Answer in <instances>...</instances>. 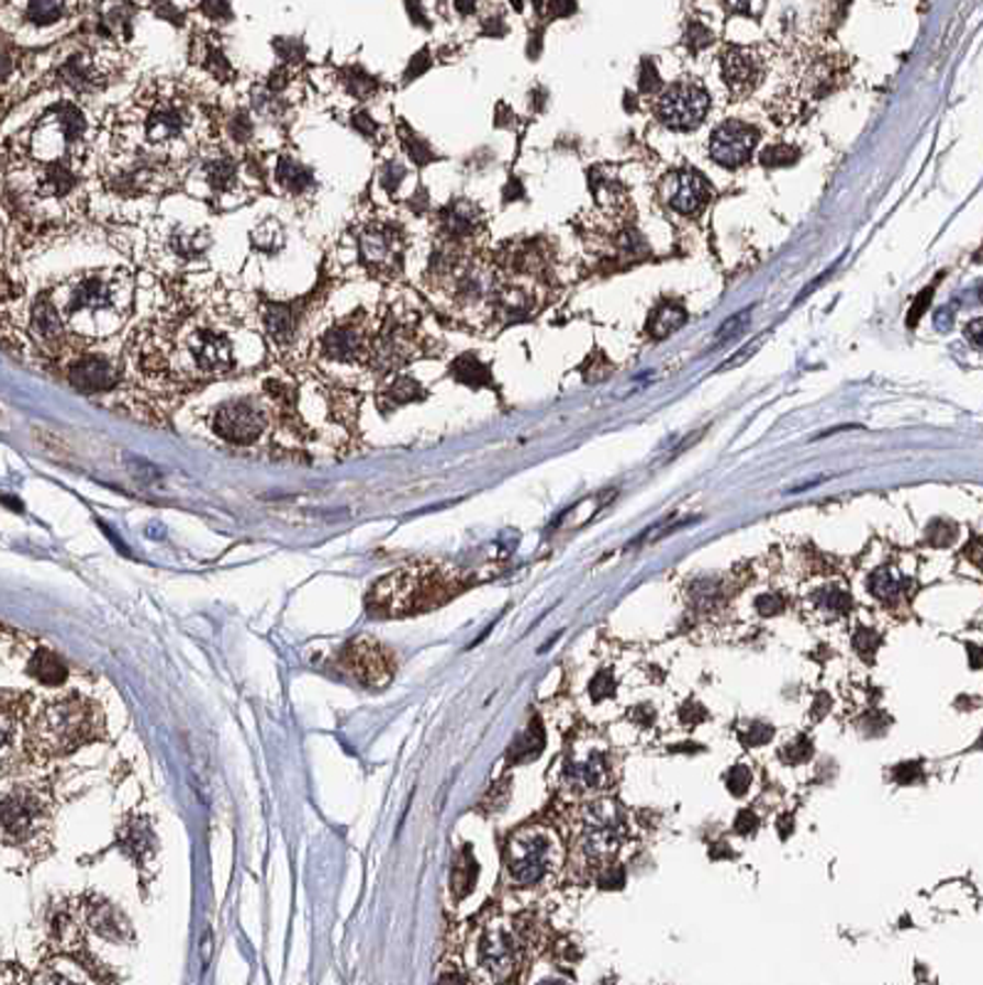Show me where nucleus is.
<instances>
[{"label": "nucleus", "instance_id": "nucleus-1", "mask_svg": "<svg viewBox=\"0 0 983 985\" xmlns=\"http://www.w3.org/2000/svg\"><path fill=\"white\" fill-rule=\"evenodd\" d=\"M201 114L178 92L156 89L114 114V144L126 161L174 171L196 152Z\"/></svg>", "mask_w": 983, "mask_h": 985}, {"label": "nucleus", "instance_id": "nucleus-2", "mask_svg": "<svg viewBox=\"0 0 983 985\" xmlns=\"http://www.w3.org/2000/svg\"><path fill=\"white\" fill-rule=\"evenodd\" d=\"M63 324L82 336H112L122 328L134 302V280L124 270L69 277L53 294Z\"/></svg>", "mask_w": 983, "mask_h": 985}, {"label": "nucleus", "instance_id": "nucleus-3", "mask_svg": "<svg viewBox=\"0 0 983 985\" xmlns=\"http://www.w3.org/2000/svg\"><path fill=\"white\" fill-rule=\"evenodd\" d=\"M102 734V712L87 696L63 692L43 702L30 699L27 736L33 755H67Z\"/></svg>", "mask_w": 983, "mask_h": 985}, {"label": "nucleus", "instance_id": "nucleus-4", "mask_svg": "<svg viewBox=\"0 0 983 985\" xmlns=\"http://www.w3.org/2000/svg\"><path fill=\"white\" fill-rule=\"evenodd\" d=\"M455 593V579L438 566H411L379 581L369 593V608L381 618H405L438 608Z\"/></svg>", "mask_w": 983, "mask_h": 985}, {"label": "nucleus", "instance_id": "nucleus-5", "mask_svg": "<svg viewBox=\"0 0 983 985\" xmlns=\"http://www.w3.org/2000/svg\"><path fill=\"white\" fill-rule=\"evenodd\" d=\"M53 835V801L35 783L3 785V842L20 852H45Z\"/></svg>", "mask_w": 983, "mask_h": 985}, {"label": "nucleus", "instance_id": "nucleus-6", "mask_svg": "<svg viewBox=\"0 0 983 985\" xmlns=\"http://www.w3.org/2000/svg\"><path fill=\"white\" fill-rule=\"evenodd\" d=\"M87 122L77 107L63 104L27 134V156L45 168H75L82 156Z\"/></svg>", "mask_w": 983, "mask_h": 985}, {"label": "nucleus", "instance_id": "nucleus-7", "mask_svg": "<svg viewBox=\"0 0 983 985\" xmlns=\"http://www.w3.org/2000/svg\"><path fill=\"white\" fill-rule=\"evenodd\" d=\"M524 931L502 917L490 919L472 943L470 971L480 985H496L512 978L522 963Z\"/></svg>", "mask_w": 983, "mask_h": 985}, {"label": "nucleus", "instance_id": "nucleus-8", "mask_svg": "<svg viewBox=\"0 0 983 985\" xmlns=\"http://www.w3.org/2000/svg\"><path fill=\"white\" fill-rule=\"evenodd\" d=\"M559 840L546 828L516 830L506 844V874L514 887H536L559 868Z\"/></svg>", "mask_w": 983, "mask_h": 985}, {"label": "nucleus", "instance_id": "nucleus-9", "mask_svg": "<svg viewBox=\"0 0 983 985\" xmlns=\"http://www.w3.org/2000/svg\"><path fill=\"white\" fill-rule=\"evenodd\" d=\"M373 354V328L366 312L336 322L316 338V358L329 368L361 371Z\"/></svg>", "mask_w": 983, "mask_h": 985}, {"label": "nucleus", "instance_id": "nucleus-10", "mask_svg": "<svg viewBox=\"0 0 983 985\" xmlns=\"http://www.w3.org/2000/svg\"><path fill=\"white\" fill-rule=\"evenodd\" d=\"M361 265L376 277H399L403 267V237L391 223H366L356 235Z\"/></svg>", "mask_w": 983, "mask_h": 985}, {"label": "nucleus", "instance_id": "nucleus-11", "mask_svg": "<svg viewBox=\"0 0 983 985\" xmlns=\"http://www.w3.org/2000/svg\"><path fill=\"white\" fill-rule=\"evenodd\" d=\"M625 840L623 815L613 803L603 801L585 813V822L581 830V852L593 862L611 860L621 850Z\"/></svg>", "mask_w": 983, "mask_h": 985}, {"label": "nucleus", "instance_id": "nucleus-12", "mask_svg": "<svg viewBox=\"0 0 983 985\" xmlns=\"http://www.w3.org/2000/svg\"><path fill=\"white\" fill-rule=\"evenodd\" d=\"M339 662L346 674L366 686H386L395 672L393 654L373 638H359L346 645Z\"/></svg>", "mask_w": 983, "mask_h": 985}, {"label": "nucleus", "instance_id": "nucleus-13", "mask_svg": "<svg viewBox=\"0 0 983 985\" xmlns=\"http://www.w3.org/2000/svg\"><path fill=\"white\" fill-rule=\"evenodd\" d=\"M710 109V94L700 85L682 82L670 87L660 97L658 116L660 122L672 128V132H692L704 122V114Z\"/></svg>", "mask_w": 983, "mask_h": 985}, {"label": "nucleus", "instance_id": "nucleus-14", "mask_svg": "<svg viewBox=\"0 0 983 985\" xmlns=\"http://www.w3.org/2000/svg\"><path fill=\"white\" fill-rule=\"evenodd\" d=\"M213 430L233 445H255L267 430V413L255 401H231L217 407Z\"/></svg>", "mask_w": 983, "mask_h": 985}, {"label": "nucleus", "instance_id": "nucleus-15", "mask_svg": "<svg viewBox=\"0 0 983 985\" xmlns=\"http://www.w3.org/2000/svg\"><path fill=\"white\" fill-rule=\"evenodd\" d=\"M759 144V132L744 122H724L710 138V154L717 164L737 168L747 164Z\"/></svg>", "mask_w": 983, "mask_h": 985}, {"label": "nucleus", "instance_id": "nucleus-16", "mask_svg": "<svg viewBox=\"0 0 983 985\" xmlns=\"http://www.w3.org/2000/svg\"><path fill=\"white\" fill-rule=\"evenodd\" d=\"M722 75H724V82L729 85L731 94L747 97L761 85V79H763L761 57H757L753 49L731 47L722 57Z\"/></svg>", "mask_w": 983, "mask_h": 985}, {"label": "nucleus", "instance_id": "nucleus-17", "mask_svg": "<svg viewBox=\"0 0 983 985\" xmlns=\"http://www.w3.org/2000/svg\"><path fill=\"white\" fill-rule=\"evenodd\" d=\"M82 919L89 929H94L99 937L107 941H116V943H126L132 941L134 931L129 927V921L124 919V914L119 911L114 904H109L104 897H87L85 907H82Z\"/></svg>", "mask_w": 983, "mask_h": 985}, {"label": "nucleus", "instance_id": "nucleus-18", "mask_svg": "<svg viewBox=\"0 0 983 985\" xmlns=\"http://www.w3.org/2000/svg\"><path fill=\"white\" fill-rule=\"evenodd\" d=\"M69 383L85 393L107 391L116 383V366L112 358L104 354H87L79 356L77 361L67 368Z\"/></svg>", "mask_w": 983, "mask_h": 985}, {"label": "nucleus", "instance_id": "nucleus-19", "mask_svg": "<svg viewBox=\"0 0 983 985\" xmlns=\"http://www.w3.org/2000/svg\"><path fill=\"white\" fill-rule=\"evenodd\" d=\"M205 247H208V237H201V233L183 231V227H174L171 233L158 237L156 255L161 257L168 267L181 270V267L196 262V257L203 255Z\"/></svg>", "mask_w": 983, "mask_h": 985}, {"label": "nucleus", "instance_id": "nucleus-20", "mask_svg": "<svg viewBox=\"0 0 983 985\" xmlns=\"http://www.w3.org/2000/svg\"><path fill=\"white\" fill-rule=\"evenodd\" d=\"M608 779V769H605L603 753H589V755H569V761L563 765V783L571 791L589 793L599 791Z\"/></svg>", "mask_w": 983, "mask_h": 985}, {"label": "nucleus", "instance_id": "nucleus-21", "mask_svg": "<svg viewBox=\"0 0 983 985\" xmlns=\"http://www.w3.org/2000/svg\"><path fill=\"white\" fill-rule=\"evenodd\" d=\"M57 72H59V77H63V82L72 87L75 92H92V89L102 87V82L107 79L104 77L107 67L102 59H99L97 55H87V53L69 55L65 63L59 65Z\"/></svg>", "mask_w": 983, "mask_h": 985}, {"label": "nucleus", "instance_id": "nucleus-22", "mask_svg": "<svg viewBox=\"0 0 983 985\" xmlns=\"http://www.w3.org/2000/svg\"><path fill=\"white\" fill-rule=\"evenodd\" d=\"M201 183L205 186L208 195H213L221 201V198H231L237 191H241V168L227 156H217V158H208L203 164L201 171Z\"/></svg>", "mask_w": 983, "mask_h": 985}, {"label": "nucleus", "instance_id": "nucleus-23", "mask_svg": "<svg viewBox=\"0 0 983 985\" xmlns=\"http://www.w3.org/2000/svg\"><path fill=\"white\" fill-rule=\"evenodd\" d=\"M672 186L670 208L682 215H697L710 201V186L697 174H678Z\"/></svg>", "mask_w": 983, "mask_h": 985}, {"label": "nucleus", "instance_id": "nucleus-24", "mask_svg": "<svg viewBox=\"0 0 983 985\" xmlns=\"http://www.w3.org/2000/svg\"><path fill=\"white\" fill-rule=\"evenodd\" d=\"M30 985H97L94 976L75 959L57 956L47 961Z\"/></svg>", "mask_w": 983, "mask_h": 985}, {"label": "nucleus", "instance_id": "nucleus-25", "mask_svg": "<svg viewBox=\"0 0 983 985\" xmlns=\"http://www.w3.org/2000/svg\"><path fill=\"white\" fill-rule=\"evenodd\" d=\"M122 848L126 850L129 858L142 864V868H146V864L154 860L158 842L154 838L152 828H148V822L134 820L122 830Z\"/></svg>", "mask_w": 983, "mask_h": 985}, {"label": "nucleus", "instance_id": "nucleus-26", "mask_svg": "<svg viewBox=\"0 0 983 985\" xmlns=\"http://www.w3.org/2000/svg\"><path fill=\"white\" fill-rule=\"evenodd\" d=\"M27 674L43 686H63L69 680L67 664L49 650H35L30 654Z\"/></svg>", "mask_w": 983, "mask_h": 985}, {"label": "nucleus", "instance_id": "nucleus-27", "mask_svg": "<svg viewBox=\"0 0 983 985\" xmlns=\"http://www.w3.org/2000/svg\"><path fill=\"white\" fill-rule=\"evenodd\" d=\"M275 181L290 195H302L314 186V174L294 156H280L275 168Z\"/></svg>", "mask_w": 983, "mask_h": 985}, {"label": "nucleus", "instance_id": "nucleus-28", "mask_svg": "<svg viewBox=\"0 0 983 985\" xmlns=\"http://www.w3.org/2000/svg\"><path fill=\"white\" fill-rule=\"evenodd\" d=\"M49 931H53V939L57 941L59 949L65 951L77 949L79 939H82V919H79V911L75 907H57L53 911V919H49Z\"/></svg>", "mask_w": 983, "mask_h": 985}, {"label": "nucleus", "instance_id": "nucleus-29", "mask_svg": "<svg viewBox=\"0 0 983 985\" xmlns=\"http://www.w3.org/2000/svg\"><path fill=\"white\" fill-rule=\"evenodd\" d=\"M265 322H267V332H270V336L277 344H287L294 336L297 316H294L292 306H287V304L270 306L265 314Z\"/></svg>", "mask_w": 983, "mask_h": 985}, {"label": "nucleus", "instance_id": "nucleus-30", "mask_svg": "<svg viewBox=\"0 0 983 985\" xmlns=\"http://www.w3.org/2000/svg\"><path fill=\"white\" fill-rule=\"evenodd\" d=\"M474 870H478V862H474L472 854L468 850L460 852V858H458V862H455V870H453V889L460 899L468 897L472 889Z\"/></svg>", "mask_w": 983, "mask_h": 985}, {"label": "nucleus", "instance_id": "nucleus-31", "mask_svg": "<svg viewBox=\"0 0 983 985\" xmlns=\"http://www.w3.org/2000/svg\"><path fill=\"white\" fill-rule=\"evenodd\" d=\"M870 591L878 595L880 601H892V598H897V595L902 593V581H900V575L892 571V569H882V571H878L875 575H872V581H870Z\"/></svg>", "mask_w": 983, "mask_h": 985}, {"label": "nucleus", "instance_id": "nucleus-32", "mask_svg": "<svg viewBox=\"0 0 983 985\" xmlns=\"http://www.w3.org/2000/svg\"><path fill=\"white\" fill-rule=\"evenodd\" d=\"M684 320H688V314H684L680 306H674V304H670V306H664V310H660L658 314H655V320H652V336H668V334H672L674 328H680L682 324H684Z\"/></svg>", "mask_w": 983, "mask_h": 985}, {"label": "nucleus", "instance_id": "nucleus-33", "mask_svg": "<svg viewBox=\"0 0 983 985\" xmlns=\"http://www.w3.org/2000/svg\"><path fill=\"white\" fill-rule=\"evenodd\" d=\"M23 8H25V18L35 25L55 23V20H59V15H63V10H65L63 3H45V0H40V3H25Z\"/></svg>", "mask_w": 983, "mask_h": 985}, {"label": "nucleus", "instance_id": "nucleus-34", "mask_svg": "<svg viewBox=\"0 0 983 985\" xmlns=\"http://www.w3.org/2000/svg\"><path fill=\"white\" fill-rule=\"evenodd\" d=\"M541 746H544V734H541V729H536V724H534V729L524 731L522 739L514 743V749L510 753L514 755V759H520V761L534 759V755H539Z\"/></svg>", "mask_w": 983, "mask_h": 985}, {"label": "nucleus", "instance_id": "nucleus-35", "mask_svg": "<svg viewBox=\"0 0 983 985\" xmlns=\"http://www.w3.org/2000/svg\"><path fill=\"white\" fill-rule=\"evenodd\" d=\"M201 63L205 65V69L211 75H215V77H221V79H231V75H233V69H231V65H227V59H225V55L221 53V49H217L213 43H208L203 49H201Z\"/></svg>", "mask_w": 983, "mask_h": 985}, {"label": "nucleus", "instance_id": "nucleus-36", "mask_svg": "<svg viewBox=\"0 0 983 985\" xmlns=\"http://www.w3.org/2000/svg\"><path fill=\"white\" fill-rule=\"evenodd\" d=\"M386 393H389L395 403H409V401H413L415 393H423V388L418 385V381H413V378L401 376V378H395Z\"/></svg>", "mask_w": 983, "mask_h": 985}, {"label": "nucleus", "instance_id": "nucleus-37", "mask_svg": "<svg viewBox=\"0 0 983 985\" xmlns=\"http://www.w3.org/2000/svg\"><path fill=\"white\" fill-rule=\"evenodd\" d=\"M405 146H409L411 158H415V161H418L421 166H423V164H428V161H433V152H431V148L425 146L423 142H418V136H409V138H405Z\"/></svg>", "mask_w": 983, "mask_h": 985}, {"label": "nucleus", "instance_id": "nucleus-38", "mask_svg": "<svg viewBox=\"0 0 983 985\" xmlns=\"http://www.w3.org/2000/svg\"><path fill=\"white\" fill-rule=\"evenodd\" d=\"M435 985H468V978H465V973L460 971V969H443L440 971V976H438V983Z\"/></svg>", "mask_w": 983, "mask_h": 985}, {"label": "nucleus", "instance_id": "nucleus-39", "mask_svg": "<svg viewBox=\"0 0 983 985\" xmlns=\"http://www.w3.org/2000/svg\"><path fill=\"white\" fill-rule=\"evenodd\" d=\"M783 154H793V148H789V146H777V148H769L767 154H763V164L767 166H781V164H791L789 158H783Z\"/></svg>", "mask_w": 983, "mask_h": 985}, {"label": "nucleus", "instance_id": "nucleus-40", "mask_svg": "<svg viewBox=\"0 0 983 985\" xmlns=\"http://www.w3.org/2000/svg\"><path fill=\"white\" fill-rule=\"evenodd\" d=\"M3 985H30V983H27L23 971L15 969V966H10V963H8V966L3 969Z\"/></svg>", "mask_w": 983, "mask_h": 985}, {"label": "nucleus", "instance_id": "nucleus-41", "mask_svg": "<svg viewBox=\"0 0 983 985\" xmlns=\"http://www.w3.org/2000/svg\"><path fill=\"white\" fill-rule=\"evenodd\" d=\"M967 336H969V342H974L976 346H983V320L971 322L967 326Z\"/></svg>", "mask_w": 983, "mask_h": 985}, {"label": "nucleus", "instance_id": "nucleus-42", "mask_svg": "<svg viewBox=\"0 0 983 985\" xmlns=\"http://www.w3.org/2000/svg\"><path fill=\"white\" fill-rule=\"evenodd\" d=\"M354 126L359 128V132H364L366 136H371V134L376 132V124H373L371 119L366 116V114H356V116H354Z\"/></svg>", "mask_w": 983, "mask_h": 985}, {"label": "nucleus", "instance_id": "nucleus-43", "mask_svg": "<svg viewBox=\"0 0 983 985\" xmlns=\"http://www.w3.org/2000/svg\"><path fill=\"white\" fill-rule=\"evenodd\" d=\"M969 553H971V559H974L981 566V571H983V541L976 546L974 551H969Z\"/></svg>", "mask_w": 983, "mask_h": 985}]
</instances>
